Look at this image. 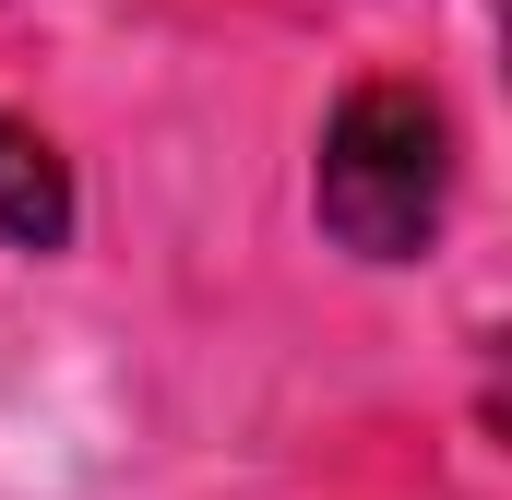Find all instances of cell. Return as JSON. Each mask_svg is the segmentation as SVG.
<instances>
[{
	"mask_svg": "<svg viewBox=\"0 0 512 500\" xmlns=\"http://www.w3.org/2000/svg\"><path fill=\"white\" fill-rule=\"evenodd\" d=\"M322 227L358 262H417L453 203V120L429 84H358L322 131Z\"/></svg>",
	"mask_w": 512,
	"mask_h": 500,
	"instance_id": "obj_1",
	"label": "cell"
},
{
	"mask_svg": "<svg viewBox=\"0 0 512 500\" xmlns=\"http://www.w3.org/2000/svg\"><path fill=\"white\" fill-rule=\"evenodd\" d=\"M0 239L12 250H60L72 239V179H60V155L24 120H0Z\"/></svg>",
	"mask_w": 512,
	"mask_h": 500,
	"instance_id": "obj_2",
	"label": "cell"
}]
</instances>
